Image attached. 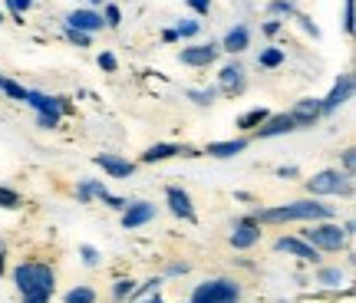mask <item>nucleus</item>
<instances>
[{"mask_svg":"<svg viewBox=\"0 0 356 303\" xmlns=\"http://www.w3.org/2000/svg\"><path fill=\"white\" fill-rule=\"evenodd\" d=\"M257 224H287V221H330L333 208L330 204H320L317 198L310 202H291V204H277V208H261L251 215Z\"/></svg>","mask_w":356,"mask_h":303,"instance_id":"nucleus-1","label":"nucleus"},{"mask_svg":"<svg viewBox=\"0 0 356 303\" xmlns=\"http://www.w3.org/2000/svg\"><path fill=\"white\" fill-rule=\"evenodd\" d=\"M13 284H17L20 297H30V293H47V297H53L56 274H53L50 264H40V261H24V264L13 270Z\"/></svg>","mask_w":356,"mask_h":303,"instance_id":"nucleus-2","label":"nucleus"},{"mask_svg":"<svg viewBox=\"0 0 356 303\" xmlns=\"http://www.w3.org/2000/svg\"><path fill=\"white\" fill-rule=\"evenodd\" d=\"M300 240H307L314 251H343L346 240H350V234H346V227L333 224V221H314V227H307V231H300Z\"/></svg>","mask_w":356,"mask_h":303,"instance_id":"nucleus-3","label":"nucleus"},{"mask_svg":"<svg viewBox=\"0 0 356 303\" xmlns=\"http://www.w3.org/2000/svg\"><path fill=\"white\" fill-rule=\"evenodd\" d=\"M307 191L314 198H323V195H343V198H350L353 195V175H346L340 168H323L314 178H307Z\"/></svg>","mask_w":356,"mask_h":303,"instance_id":"nucleus-4","label":"nucleus"},{"mask_svg":"<svg viewBox=\"0 0 356 303\" xmlns=\"http://www.w3.org/2000/svg\"><path fill=\"white\" fill-rule=\"evenodd\" d=\"M241 300V284L228 277L204 280L191 290V303H238Z\"/></svg>","mask_w":356,"mask_h":303,"instance_id":"nucleus-5","label":"nucleus"},{"mask_svg":"<svg viewBox=\"0 0 356 303\" xmlns=\"http://www.w3.org/2000/svg\"><path fill=\"white\" fill-rule=\"evenodd\" d=\"M218 92H225L228 99H234V96H241L244 89H248V73H244L241 60H231V63L221 66V73H218Z\"/></svg>","mask_w":356,"mask_h":303,"instance_id":"nucleus-6","label":"nucleus"},{"mask_svg":"<svg viewBox=\"0 0 356 303\" xmlns=\"http://www.w3.org/2000/svg\"><path fill=\"white\" fill-rule=\"evenodd\" d=\"M175 155H185V158H198L202 152L195 149V145H178V142H155L152 149L142 152V165H155V162H168V158H175Z\"/></svg>","mask_w":356,"mask_h":303,"instance_id":"nucleus-7","label":"nucleus"},{"mask_svg":"<svg viewBox=\"0 0 356 303\" xmlns=\"http://www.w3.org/2000/svg\"><path fill=\"white\" fill-rule=\"evenodd\" d=\"M24 106H33L37 113H60V115L73 113V102L66 96H47V92H37V89H26Z\"/></svg>","mask_w":356,"mask_h":303,"instance_id":"nucleus-8","label":"nucleus"},{"mask_svg":"<svg viewBox=\"0 0 356 303\" xmlns=\"http://www.w3.org/2000/svg\"><path fill=\"white\" fill-rule=\"evenodd\" d=\"M165 202H168V211H172L175 218L188 221V224H195V221H198V215H195V204H191V195L185 188L168 185V188H165Z\"/></svg>","mask_w":356,"mask_h":303,"instance_id":"nucleus-9","label":"nucleus"},{"mask_svg":"<svg viewBox=\"0 0 356 303\" xmlns=\"http://www.w3.org/2000/svg\"><path fill=\"white\" fill-rule=\"evenodd\" d=\"M350 96H353V73H343L340 79H337V83H333L330 92L320 99V113H323V115H327V113H337V109H340V106H343Z\"/></svg>","mask_w":356,"mask_h":303,"instance_id":"nucleus-10","label":"nucleus"},{"mask_svg":"<svg viewBox=\"0 0 356 303\" xmlns=\"http://www.w3.org/2000/svg\"><path fill=\"white\" fill-rule=\"evenodd\" d=\"M228 240L234 251H248V247H254L257 240H261V224H257L254 218H241V221L234 224Z\"/></svg>","mask_w":356,"mask_h":303,"instance_id":"nucleus-11","label":"nucleus"},{"mask_svg":"<svg viewBox=\"0 0 356 303\" xmlns=\"http://www.w3.org/2000/svg\"><path fill=\"white\" fill-rule=\"evenodd\" d=\"M92 162L99 165L102 172L109 178H132L136 175V162H129V158H119V155H113V152H102V155H96Z\"/></svg>","mask_w":356,"mask_h":303,"instance_id":"nucleus-12","label":"nucleus"},{"mask_svg":"<svg viewBox=\"0 0 356 303\" xmlns=\"http://www.w3.org/2000/svg\"><path fill=\"white\" fill-rule=\"evenodd\" d=\"M218 53H221L218 43H202V47H185L178 53V60L185 66H211L218 60Z\"/></svg>","mask_w":356,"mask_h":303,"instance_id":"nucleus-13","label":"nucleus"},{"mask_svg":"<svg viewBox=\"0 0 356 303\" xmlns=\"http://www.w3.org/2000/svg\"><path fill=\"white\" fill-rule=\"evenodd\" d=\"M66 26L70 30H79V33H92V30H102V13L99 10H89V7H76V10L66 17Z\"/></svg>","mask_w":356,"mask_h":303,"instance_id":"nucleus-14","label":"nucleus"},{"mask_svg":"<svg viewBox=\"0 0 356 303\" xmlns=\"http://www.w3.org/2000/svg\"><path fill=\"white\" fill-rule=\"evenodd\" d=\"M152 218H155V204H149V202H129L126 211H122V227H126V231H136V227L149 224Z\"/></svg>","mask_w":356,"mask_h":303,"instance_id":"nucleus-15","label":"nucleus"},{"mask_svg":"<svg viewBox=\"0 0 356 303\" xmlns=\"http://www.w3.org/2000/svg\"><path fill=\"white\" fill-rule=\"evenodd\" d=\"M274 251H277V254H291V257H300V261H307V264H317V261H320L317 251H314L307 240H300V238H277V240H274Z\"/></svg>","mask_w":356,"mask_h":303,"instance_id":"nucleus-16","label":"nucleus"},{"mask_svg":"<svg viewBox=\"0 0 356 303\" xmlns=\"http://www.w3.org/2000/svg\"><path fill=\"white\" fill-rule=\"evenodd\" d=\"M320 99H297V106L291 109V119L297 129H310L320 122Z\"/></svg>","mask_w":356,"mask_h":303,"instance_id":"nucleus-17","label":"nucleus"},{"mask_svg":"<svg viewBox=\"0 0 356 303\" xmlns=\"http://www.w3.org/2000/svg\"><path fill=\"white\" fill-rule=\"evenodd\" d=\"M225 53H231V56H241L248 47H251V30H248V24H238L231 26L228 33H225V40L218 43Z\"/></svg>","mask_w":356,"mask_h":303,"instance_id":"nucleus-18","label":"nucleus"},{"mask_svg":"<svg viewBox=\"0 0 356 303\" xmlns=\"http://www.w3.org/2000/svg\"><path fill=\"white\" fill-rule=\"evenodd\" d=\"M293 119L291 113H280V115H267L264 126H257V139H274V136H287V132H293Z\"/></svg>","mask_w":356,"mask_h":303,"instance_id":"nucleus-19","label":"nucleus"},{"mask_svg":"<svg viewBox=\"0 0 356 303\" xmlns=\"http://www.w3.org/2000/svg\"><path fill=\"white\" fill-rule=\"evenodd\" d=\"M251 145V139H231V142H208V149L202 155H211V158H234L241 155L244 149Z\"/></svg>","mask_w":356,"mask_h":303,"instance_id":"nucleus-20","label":"nucleus"},{"mask_svg":"<svg viewBox=\"0 0 356 303\" xmlns=\"http://www.w3.org/2000/svg\"><path fill=\"white\" fill-rule=\"evenodd\" d=\"M267 109L264 106H257V109H248V113H241L238 115V129H241V132H254L257 126H264L267 122Z\"/></svg>","mask_w":356,"mask_h":303,"instance_id":"nucleus-21","label":"nucleus"},{"mask_svg":"<svg viewBox=\"0 0 356 303\" xmlns=\"http://www.w3.org/2000/svg\"><path fill=\"white\" fill-rule=\"evenodd\" d=\"M257 66H264V69H277L284 66V50L280 47H267V50L257 53Z\"/></svg>","mask_w":356,"mask_h":303,"instance_id":"nucleus-22","label":"nucleus"},{"mask_svg":"<svg viewBox=\"0 0 356 303\" xmlns=\"http://www.w3.org/2000/svg\"><path fill=\"white\" fill-rule=\"evenodd\" d=\"M0 92L7 96V99H13V102H24V96H26V89L17 83V79H7V76H0Z\"/></svg>","mask_w":356,"mask_h":303,"instance_id":"nucleus-23","label":"nucleus"},{"mask_svg":"<svg viewBox=\"0 0 356 303\" xmlns=\"http://www.w3.org/2000/svg\"><path fill=\"white\" fill-rule=\"evenodd\" d=\"M317 284H323V287H340V284H343V270H340V267H323V270H317Z\"/></svg>","mask_w":356,"mask_h":303,"instance_id":"nucleus-24","label":"nucleus"},{"mask_svg":"<svg viewBox=\"0 0 356 303\" xmlns=\"http://www.w3.org/2000/svg\"><path fill=\"white\" fill-rule=\"evenodd\" d=\"M136 293V280H129V277H119L113 284V300L115 303H122V300H129Z\"/></svg>","mask_w":356,"mask_h":303,"instance_id":"nucleus-25","label":"nucleus"},{"mask_svg":"<svg viewBox=\"0 0 356 303\" xmlns=\"http://www.w3.org/2000/svg\"><path fill=\"white\" fill-rule=\"evenodd\" d=\"M63 303H96V290L92 287H73L63 297Z\"/></svg>","mask_w":356,"mask_h":303,"instance_id":"nucleus-26","label":"nucleus"},{"mask_svg":"<svg viewBox=\"0 0 356 303\" xmlns=\"http://www.w3.org/2000/svg\"><path fill=\"white\" fill-rule=\"evenodd\" d=\"M267 13H274V17H297V7H293V0H270L267 3Z\"/></svg>","mask_w":356,"mask_h":303,"instance_id":"nucleus-27","label":"nucleus"},{"mask_svg":"<svg viewBox=\"0 0 356 303\" xmlns=\"http://www.w3.org/2000/svg\"><path fill=\"white\" fill-rule=\"evenodd\" d=\"M218 96V89L215 86H208V89H188V99L195 102V106H211Z\"/></svg>","mask_w":356,"mask_h":303,"instance_id":"nucleus-28","label":"nucleus"},{"mask_svg":"<svg viewBox=\"0 0 356 303\" xmlns=\"http://www.w3.org/2000/svg\"><path fill=\"white\" fill-rule=\"evenodd\" d=\"M102 24L109 26V30H115V26L122 24V7H115V3H106V7H102Z\"/></svg>","mask_w":356,"mask_h":303,"instance_id":"nucleus-29","label":"nucleus"},{"mask_svg":"<svg viewBox=\"0 0 356 303\" xmlns=\"http://www.w3.org/2000/svg\"><path fill=\"white\" fill-rule=\"evenodd\" d=\"M20 204H24V198H20L17 191H13V188H3V185H0V208L13 211V208H20Z\"/></svg>","mask_w":356,"mask_h":303,"instance_id":"nucleus-30","label":"nucleus"},{"mask_svg":"<svg viewBox=\"0 0 356 303\" xmlns=\"http://www.w3.org/2000/svg\"><path fill=\"white\" fill-rule=\"evenodd\" d=\"M175 33H178V40H191L202 33V24H198V20H181V24L175 26Z\"/></svg>","mask_w":356,"mask_h":303,"instance_id":"nucleus-31","label":"nucleus"},{"mask_svg":"<svg viewBox=\"0 0 356 303\" xmlns=\"http://www.w3.org/2000/svg\"><path fill=\"white\" fill-rule=\"evenodd\" d=\"M33 7V0H7V10L13 13V20L17 24H24V13Z\"/></svg>","mask_w":356,"mask_h":303,"instance_id":"nucleus-32","label":"nucleus"},{"mask_svg":"<svg viewBox=\"0 0 356 303\" xmlns=\"http://www.w3.org/2000/svg\"><path fill=\"white\" fill-rule=\"evenodd\" d=\"M96 63H99V69L102 73H115V69H119V60H115V53H99V60H96Z\"/></svg>","mask_w":356,"mask_h":303,"instance_id":"nucleus-33","label":"nucleus"},{"mask_svg":"<svg viewBox=\"0 0 356 303\" xmlns=\"http://www.w3.org/2000/svg\"><path fill=\"white\" fill-rule=\"evenodd\" d=\"M60 119H63L60 113H37V126L40 129H56L60 126Z\"/></svg>","mask_w":356,"mask_h":303,"instance_id":"nucleus-34","label":"nucleus"},{"mask_svg":"<svg viewBox=\"0 0 356 303\" xmlns=\"http://www.w3.org/2000/svg\"><path fill=\"white\" fill-rule=\"evenodd\" d=\"M66 40H70L73 47H79V50L89 47V33H79V30H70V26H66Z\"/></svg>","mask_w":356,"mask_h":303,"instance_id":"nucleus-35","label":"nucleus"},{"mask_svg":"<svg viewBox=\"0 0 356 303\" xmlns=\"http://www.w3.org/2000/svg\"><path fill=\"white\" fill-rule=\"evenodd\" d=\"M79 254H83V264H86V267L99 264V251H96L92 244H83V247H79Z\"/></svg>","mask_w":356,"mask_h":303,"instance_id":"nucleus-36","label":"nucleus"},{"mask_svg":"<svg viewBox=\"0 0 356 303\" xmlns=\"http://www.w3.org/2000/svg\"><path fill=\"white\" fill-rule=\"evenodd\" d=\"M343 33L353 37V0H343Z\"/></svg>","mask_w":356,"mask_h":303,"instance_id":"nucleus-37","label":"nucleus"},{"mask_svg":"<svg viewBox=\"0 0 356 303\" xmlns=\"http://www.w3.org/2000/svg\"><path fill=\"white\" fill-rule=\"evenodd\" d=\"M293 20H297V24L304 26V30H307V33H310V37H314V40H320V26L314 24V20H310V17H304V13H297V17H293Z\"/></svg>","mask_w":356,"mask_h":303,"instance_id":"nucleus-38","label":"nucleus"},{"mask_svg":"<svg viewBox=\"0 0 356 303\" xmlns=\"http://www.w3.org/2000/svg\"><path fill=\"white\" fill-rule=\"evenodd\" d=\"M188 7L198 13V17H208V13H211V0H188Z\"/></svg>","mask_w":356,"mask_h":303,"instance_id":"nucleus-39","label":"nucleus"},{"mask_svg":"<svg viewBox=\"0 0 356 303\" xmlns=\"http://www.w3.org/2000/svg\"><path fill=\"white\" fill-rule=\"evenodd\" d=\"M353 168H356V149H343V172L353 175Z\"/></svg>","mask_w":356,"mask_h":303,"instance_id":"nucleus-40","label":"nucleus"},{"mask_svg":"<svg viewBox=\"0 0 356 303\" xmlns=\"http://www.w3.org/2000/svg\"><path fill=\"white\" fill-rule=\"evenodd\" d=\"M165 274H168V277H178V274H188V264H185V261H181V264H168V267H165Z\"/></svg>","mask_w":356,"mask_h":303,"instance_id":"nucleus-41","label":"nucleus"},{"mask_svg":"<svg viewBox=\"0 0 356 303\" xmlns=\"http://www.w3.org/2000/svg\"><path fill=\"white\" fill-rule=\"evenodd\" d=\"M280 26H284L280 20H267V24H264V33H267V37H274V33H280Z\"/></svg>","mask_w":356,"mask_h":303,"instance_id":"nucleus-42","label":"nucleus"},{"mask_svg":"<svg viewBox=\"0 0 356 303\" xmlns=\"http://www.w3.org/2000/svg\"><path fill=\"white\" fill-rule=\"evenodd\" d=\"M24 303H50V297L47 293H30V297H24Z\"/></svg>","mask_w":356,"mask_h":303,"instance_id":"nucleus-43","label":"nucleus"},{"mask_svg":"<svg viewBox=\"0 0 356 303\" xmlns=\"http://www.w3.org/2000/svg\"><path fill=\"white\" fill-rule=\"evenodd\" d=\"M277 175L280 178H297V168H293V165H284V168H277Z\"/></svg>","mask_w":356,"mask_h":303,"instance_id":"nucleus-44","label":"nucleus"},{"mask_svg":"<svg viewBox=\"0 0 356 303\" xmlns=\"http://www.w3.org/2000/svg\"><path fill=\"white\" fill-rule=\"evenodd\" d=\"M162 40H165V43H178V33L175 30H162Z\"/></svg>","mask_w":356,"mask_h":303,"instance_id":"nucleus-45","label":"nucleus"},{"mask_svg":"<svg viewBox=\"0 0 356 303\" xmlns=\"http://www.w3.org/2000/svg\"><path fill=\"white\" fill-rule=\"evenodd\" d=\"M3 270H7V254H3V247H0V277H3Z\"/></svg>","mask_w":356,"mask_h":303,"instance_id":"nucleus-46","label":"nucleus"},{"mask_svg":"<svg viewBox=\"0 0 356 303\" xmlns=\"http://www.w3.org/2000/svg\"><path fill=\"white\" fill-rule=\"evenodd\" d=\"M145 303H162V297H159V290H155V297H149Z\"/></svg>","mask_w":356,"mask_h":303,"instance_id":"nucleus-47","label":"nucleus"},{"mask_svg":"<svg viewBox=\"0 0 356 303\" xmlns=\"http://www.w3.org/2000/svg\"><path fill=\"white\" fill-rule=\"evenodd\" d=\"M89 3H96V7H99V3H102V0H89Z\"/></svg>","mask_w":356,"mask_h":303,"instance_id":"nucleus-48","label":"nucleus"},{"mask_svg":"<svg viewBox=\"0 0 356 303\" xmlns=\"http://www.w3.org/2000/svg\"><path fill=\"white\" fill-rule=\"evenodd\" d=\"M0 24H3V10H0Z\"/></svg>","mask_w":356,"mask_h":303,"instance_id":"nucleus-49","label":"nucleus"}]
</instances>
